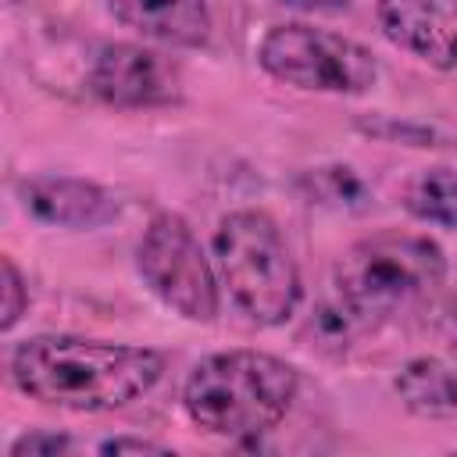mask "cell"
Returning a JSON list of instances; mask_svg holds the SVG:
<instances>
[{
	"label": "cell",
	"mask_w": 457,
	"mask_h": 457,
	"mask_svg": "<svg viewBox=\"0 0 457 457\" xmlns=\"http://www.w3.org/2000/svg\"><path fill=\"white\" fill-rule=\"evenodd\" d=\"M214 257L232 303L253 325H282L296 311L303 286L300 268L264 211H232L214 228Z\"/></svg>",
	"instance_id": "277c9868"
},
{
	"label": "cell",
	"mask_w": 457,
	"mask_h": 457,
	"mask_svg": "<svg viewBox=\"0 0 457 457\" xmlns=\"http://www.w3.org/2000/svg\"><path fill=\"white\" fill-rule=\"evenodd\" d=\"M289 7H303V11H343L350 7V0H282Z\"/></svg>",
	"instance_id": "e0dca14e"
},
{
	"label": "cell",
	"mask_w": 457,
	"mask_h": 457,
	"mask_svg": "<svg viewBox=\"0 0 457 457\" xmlns=\"http://www.w3.org/2000/svg\"><path fill=\"white\" fill-rule=\"evenodd\" d=\"M164 375V353L150 346L104 343L86 336H32L11 353L14 386L64 411H114L150 393Z\"/></svg>",
	"instance_id": "6da1fadb"
},
{
	"label": "cell",
	"mask_w": 457,
	"mask_h": 457,
	"mask_svg": "<svg viewBox=\"0 0 457 457\" xmlns=\"http://www.w3.org/2000/svg\"><path fill=\"white\" fill-rule=\"evenodd\" d=\"M257 61L271 79L307 93L357 96L378 79V61L364 43L303 21L271 25L257 46Z\"/></svg>",
	"instance_id": "5b68a950"
},
{
	"label": "cell",
	"mask_w": 457,
	"mask_h": 457,
	"mask_svg": "<svg viewBox=\"0 0 457 457\" xmlns=\"http://www.w3.org/2000/svg\"><path fill=\"white\" fill-rule=\"evenodd\" d=\"M0 268H4V318H0V325H4V332H11L29 307V286H25V278L11 257H4Z\"/></svg>",
	"instance_id": "5bb4252c"
},
{
	"label": "cell",
	"mask_w": 457,
	"mask_h": 457,
	"mask_svg": "<svg viewBox=\"0 0 457 457\" xmlns=\"http://www.w3.org/2000/svg\"><path fill=\"white\" fill-rule=\"evenodd\" d=\"M136 268L150 293L164 300L189 321H214L218 314V282L214 268L193 232V225L175 214L161 211L143 228L136 246Z\"/></svg>",
	"instance_id": "8992f818"
},
{
	"label": "cell",
	"mask_w": 457,
	"mask_h": 457,
	"mask_svg": "<svg viewBox=\"0 0 457 457\" xmlns=\"http://www.w3.org/2000/svg\"><path fill=\"white\" fill-rule=\"evenodd\" d=\"M446 278V253L436 239L386 228L357 239L332 271L343 314L361 325H382L421 303Z\"/></svg>",
	"instance_id": "3957f363"
},
{
	"label": "cell",
	"mask_w": 457,
	"mask_h": 457,
	"mask_svg": "<svg viewBox=\"0 0 457 457\" xmlns=\"http://www.w3.org/2000/svg\"><path fill=\"white\" fill-rule=\"evenodd\" d=\"M25 207L46 221V225H61V228H96L107 225L118 214L114 196L86 179H68V175H39L18 186Z\"/></svg>",
	"instance_id": "9c48e42d"
},
{
	"label": "cell",
	"mask_w": 457,
	"mask_h": 457,
	"mask_svg": "<svg viewBox=\"0 0 457 457\" xmlns=\"http://www.w3.org/2000/svg\"><path fill=\"white\" fill-rule=\"evenodd\" d=\"M386 39L432 68H457V0H375Z\"/></svg>",
	"instance_id": "ba28073f"
},
{
	"label": "cell",
	"mask_w": 457,
	"mask_h": 457,
	"mask_svg": "<svg viewBox=\"0 0 457 457\" xmlns=\"http://www.w3.org/2000/svg\"><path fill=\"white\" fill-rule=\"evenodd\" d=\"M403 207L428 225L457 228V171L453 168H421L403 186Z\"/></svg>",
	"instance_id": "7c38bea8"
},
{
	"label": "cell",
	"mask_w": 457,
	"mask_h": 457,
	"mask_svg": "<svg viewBox=\"0 0 457 457\" xmlns=\"http://www.w3.org/2000/svg\"><path fill=\"white\" fill-rule=\"evenodd\" d=\"M111 14L164 46H204L211 36L207 0H107Z\"/></svg>",
	"instance_id": "30bf717a"
},
{
	"label": "cell",
	"mask_w": 457,
	"mask_h": 457,
	"mask_svg": "<svg viewBox=\"0 0 457 457\" xmlns=\"http://www.w3.org/2000/svg\"><path fill=\"white\" fill-rule=\"evenodd\" d=\"M89 89L111 107H168L182 96V71L161 50L107 43L93 61Z\"/></svg>",
	"instance_id": "52a82bcc"
},
{
	"label": "cell",
	"mask_w": 457,
	"mask_h": 457,
	"mask_svg": "<svg viewBox=\"0 0 457 457\" xmlns=\"http://www.w3.org/2000/svg\"><path fill=\"white\" fill-rule=\"evenodd\" d=\"M446 325H450V336H453V339H457V307H453V311H450V318H446Z\"/></svg>",
	"instance_id": "ac0fdd59"
},
{
	"label": "cell",
	"mask_w": 457,
	"mask_h": 457,
	"mask_svg": "<svg viewBox=\"0 0 457 457\" xmlns=\"http://www.w3.org/2000/svg\"><path fill=\"white\" fill-rule=\"evenodd\" d=\"M303 182H311V200L318 204H336V207H361L364 186L350 168H318L307 171Z\"/></svg>",
	"instance_id": "4fadbf2b"
},
{
	"label": "cell",
	"mask_w": 457,
	"mask_h": 457,
	"mask_svg": "<svg viewBox=\"0 0 457 457\" xmlns=\"http://www.w3.org/2000/svg\"><path fill=\"white\" fill-rule=\"evenodd\" d=\"M396 393L407 411L421 418H450L457 414V371L436 357H414L396 375Z\"/></svg>",
	"instance_id": "8fae6325"
},
{
	"label": "cell",
	"mask_w": 457,
	"mask_h": 457,
	"mask_svg": "<svg viewBox=\"0 0 457 457\" xmlns=\"http://www.w3.org/2000/svg\"><path fill=\"white\" fill-rule=\"evenodd\" d=\"M100 453H168L164 443L154 439H136V436H118V439H104Z\"/></svg>",
	"instance_id": "2e32d148"
},
{
	"label": "cell",
	"mask_w": 457,
	"mask_h": 457,
	"mask_svg": "<svg viewBox=\"0 0 457 457\" xmlns=\"http://www.w3.org/2000/svg\"><path fill=\"white\" fill-rule=\"evenodd\" d=\"M296 368L264 350H221L204 357L186 386L182 407L211 436L250 439L275 428L296 396Z\"/></svg>",
	"instance_id": "7a4b0ae2"
},
{
	"label": "cell",
	"mask_w": 457,
	"mask_h": 457,
	"mask_svg": "<svg viewBox=\"0 0 457 457\" xmlns=\"http://www.w3.org/2000/svg\"><path fill=\"white\" fill-rule=\"evenodd\" d=\"M71 450V439L64 432H50V428H36V432H25L11 443V457H57V453H68Z\"/></svg>",
	"instance_id": "9a60e30c"
}]
</instances>
